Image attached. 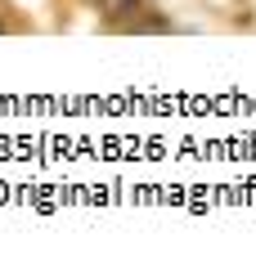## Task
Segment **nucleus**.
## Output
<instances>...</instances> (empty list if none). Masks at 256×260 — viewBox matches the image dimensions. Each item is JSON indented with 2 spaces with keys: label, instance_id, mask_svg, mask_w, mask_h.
<instances>
[{
  "label": "nucleus",
  "instance_id": "f257e3e1",
  "mask_svg": "<svg viewBox=\"0 0 256 260\" xmlns=\"http://www.w3.org/2000/svg\"><path fill=\"white\" fill-rule=\"evenodd\" d=\"M135 5H139V0H99V9H103V14H112V18L135 14Z\"/></svg>",
  "mask_w": 256,
  "mask_h": 260
}]
</instances>
